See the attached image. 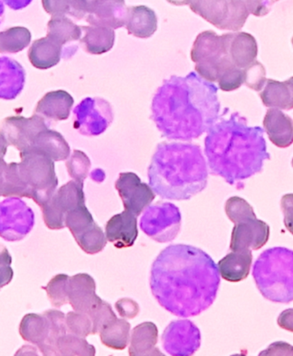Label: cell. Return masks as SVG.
Listing matches in <instances>:
<instances>
[{
  "instance_id": "obj_52",
  "label": "cell",
  "mask_w": 293,
  "mask_h": 356,
  "mask_svg": "<svg viewBox=\"0 0 293 356\" xmlns=\"http://www.w3.org/2000/svg\"><path fill=\"white\" fill-rule=\"evenodd\" d=\"M3 3L10 9L14 10H19L26 8L31 5L33 0H3Z\"/></svg>"
},
{
  "instance_id": "obj_4",
  "label": "cell",
  "mask_w": 293,
  "mask_h": 356,
  "mask_svg": "<svg viewBox=\"0 0 293 356\" xmlns=\"http://www.w3.org/2000/svg\"><path fill=\"white\" fill-rule=\"evenodd\" d=\"M149 186L163 200H189L206 188L208 168L200 146L161 143L148 170Z\"/></svg>"
},
{
  "instance_id": "obj_60",
  "label": "cell",
  "mask_w": 293,
  "mask_h": 356,
  "mask_svg": "<svg viewBox=\"0 0 293 356\" xmlns=\"http://www.w3.org/2000/svg\"><path fill=\"white\" fill-rule=\"evenodd\" d=\"M291 79L293 80V76H292V78H291Z\"/></svg>"
},
{
  "instance_id": "obj_33",
  "label": "cell",
  "mask_w": 293,
  "mask_h": 356,
  "mask_svg": "<svg viewBox=\"0 0 293 356\" xmlns=\"http://www.w3.org/2000/svg\"><path fill=\"white\" fill-rule=\"evenodd\" d=\"M95 348L82 337L67 333L57 343V355L94 356Z\"/></svg>"
},
{
  "instance_id": "obj_45",
  "label": "cell",
  "mask_w": 293,
  "mask_h": 356,
  "mask_svg": "<svg viewBox=\"0 0 293 356\" xmlns=\"http://www.w3.org/2000/svg\"><path fill=\"white\" fill-rule=\"evenodd\" d=\"M281 209L284 214V223L293 236V193L285 194L281 198Z\"/></svg>"
},
{
  "instance_id": "obj_3",
  "label": "cell",
  "mask_w": 293,
  "mask_h": 356,
  "mask_svg": "<svg viewBox=\"0 0 293 356\" xmlns=\"http://www.w3.org/2000/svg\"><path fill=\"white\" fill-rule=\"evenodd\" d=\"M205 155L211 172L231 185L258 172L269 159L263 130L249 127L239 113L216 121L208 130Z\"/></svg>"
},
{
  "instance_id": "obj_30",
  "label": "cell",
  "mask_w": 293,
  "mask_h": 356,
  "mask_svg": "<svg viewBox=\"0 0 293 356\" xmlns=\"http://www.w3.org/2000/svg\"><path fill=\"white\" fill-rule=\"evenodd\" d=\"M84 35L80 42L84 49L90 54H103L109 52L115 46V29L101 26H81Z\"/></svg>"
},
{
  "instance_id": "obj_59",
  "label": "cell",
  "mask_w": 293,
  "mask_h": 356,
  "mask_svg": "<svg viewBox=\"0 0 293 356\" xmlns=\"http://www.w3.org/2000/svg\"><path fill=\"white\" fill-rule=\"evenodd\" d=\"M292 167H293V159H292Z\"/></svg>"
},
{
  "instance_id": "obj_31",
  "label": "cell",
  "mask_w": 293,
  "mask_h": 356,
  "mask_svg": "<svg viewBox=\"0 0 293 356\" xmlns=\"http://www.w3.org/2000/svg\"><path fill=\"white\" fill-rule=\"evenodd\" d=\"M131 325L126 319L117 318L101 330L100 337L102 343L113 350H123L131 340Z\"/></svg>"
},
{
  "instance_id": "obj_39",
  "label": "cell",
  "mask_w": 293,
  "mask_h": 356,
  "mask_svg": "<svg viewBox=\"0 0 293 356\" xmlns=\"http://www.w3.org/2000/svg\"><path fill=\"white\" fill-rule=\"evenodd\" d=\"M65 321H67L68 333L74 334V335L84 337V339L92 334V321L87 314L79 313L76 311L69 312Z\"/></svg>"
},
{
  "instance_id": "obj_22",
  "label": "cell",
  "mask_w": 293,
  "mask_h": 356,
  "mask_svg": "<svg viewBox=\"0 0 293 356\" xmlns=\"http://www.w3.org/2000/svg\"><path fill=\"white\" fill-rule=\"evenodd\" d=\"M74 99L67 91H51L44 95L35 108L36 115L55 121L67 120L71 113Z\"/></svg>"
},
{
  "instance_id": "obj_29",
  "label": "cell",
  "mask_w": 293,
  "mask_h": 356,
  "mask_svg": "<svg viewBox=\"0 0 293 356\" xmlns=\"http://www.w3.org/2000/svg\"><path fill=\"white\" fill-rule=\"evenodd\" d=\"M262 104L267 108L281 110L293 108V80L279 82L267 79L265 90L260 93Z\"/></svg>"
},
{
  "instance_id": "obj_16",
  "label": "cell",
  "mask_w": 293,
  "mask_h": 356,
  "mask_svg": "<svg viewBox=\"0 0 293 356\" xmlns=\"http://www.w3.org/2000/svg\"><path fill=\"white\" fill-rule=\"evenodd\" d=\"M126 17L124 0H90L86 21L92 26L116 29L126 26Z\"/></svg>"
},
{
  "instance_id": "obj_6",
  "label": "cell",
  "mask_w": 293,
  "mask_h": 356,
  "mask_svg": "<svg viewBox=\"0 0 293 356\" xmlns=\"http://www.w3.org/2000/svg\"><path fill=\"white\" fill-rule=\"evenodd\" d=\"M19 333L26 342L36 345L42 355H57L58 340L67 333V328L58 315L29 314L22 319Z\"/></svg>"
},
{
  "instance_id": "obj_40",
  "label": "cell",
  "mask_w": 293,
  "mask_h": 356,
  "mask_svg": "<svg viewBox=\"0 0 293 356\" xmlns=\"http://www.w3.org/2000/svg\"><path fill=\"white\" fill-rule=\"evenodd\" d=\"M87 314L90 315L91 321H92L93 335L100 334L106 326H108L110 323L115 321L117 318L111 305L102 300Z\"/></svg>"
},
{
  "instance_id": "obj_48",
  "label": "cell",
  "mask_w": 293,
  "mask_h": 356,
  "mask_svg": "<svg viewBox=\"0 0 293 356\" xmlns=\"http://www.w3.org/2000/svg\"><path fill=\"white\" fill-rule=\"evenodd\" d=\"M280 0H253L251 14L256 17H263L270 12L271 6Z\"/></svg>"
},
{
  "instance_id": "obj_5",
  "label": "cell",
  "mask_w": 293,
  "mask_h": 356,
  "mask_svg": "<svg viewBox=\"0 0 293 356\" xmlns=\"http://www.w3.org/2000/svg\"><path fill=\"white\" fill-rule=\"evenodd\" d=\"M20 157L18 172L28 190V198L42 207L53 196L58 185L54 161L32 149L20 152Z\"/></svg>"
},
{
  "instance_id": "obj_23",
  "label": "cell",
  "mask_w": 293,
  "mask_h": 356,
  "mask_svg": "<svg viewBox=\"0 0 293 356\" xmlns=\"http://www.w3.org/2000/svg\"><path fill=\"white\" fill-rule=\"evenodd\" d=\"M65 49L61 44L50 36L35 40L28 50V60L34 67L47 70L60 63Z\"/></svg>"
},
{
  "instance_id": "obj_11",
  "label": "cell",
  "mask_w": 293,
  "mask_h": 356,
  "mask_svg": "<svg viewBox=\"0 0 293 356\" xmlns=\"http://www.w3.org/2000/svg\"><path fill=\"white\" fill-rule=\"evenodd\" d=\"M74 128L84 136H99L113 120L111 104L104 99L87 97L74 109Z\"/></svg>"
},
{
  "instance_id": "obj_37",
  "label": "cell",
  "mask_w": 293,
  "mask_h": 356,
  "mask_svg": "<svg viewBox=\"0 0 293 356\" xmlns=\"http://www.w3.org/2000/svg\"><path fill=\"white\" fill-rule=\"evenodd\" d=\"M69 277L65 274H58L52 278L49 284L42 287L49 296L51 304L54 307H61L69 303L68 284Z\"/></svg>"
},
{
  "instance_id": "obj_53",
  "label": "cell",
  "mask_w": 293,
  "mask_h": 356,
  "mask_svg": "<svg viewBox=\"0 0 293 356\" xmlns=\"http://www.w3.org/2000/svg\"><path fill=\"white\" fill-rule=\"evenodd\" d=\"M12 263V257L3 245H0V266H10Z\"/></svg>"
},
{
  "instance_id": "obj_28",
  "label": "cell",
  "mask_w": 293,
  "mask_h": 356,
  "mask_svg": "<svg viewBox=\"0 0 293 356\" xmlns=\"http://www.w3.org/2000/svg\"><path fill=\"white\" fill-rule=\"evenodd\" d=\"M252 251L232 252L218 263L219 275L227 282H239L250 274Z\"/></svg>"
},
{
  "instance_id": "obj_55",
  "label": "cell",
  "mask_w": 293,
  "mask_h": 356,
  "mask_svg": "<svg viewBox=\"0 0 293 356\" xmlns=\"http://www.w3.org/2000/svg\"><path fill=\"white\" fill-rule=\"evenodd\" d=\"M190 1H192V0H167V2H169L171 5L178 6H189Z\"/></svg>"
},
{
  "instance_id": "obj_54",
  "label": "cell",
  "mask_w": 293,
  "mask_h": 356,
  "mask_svg": "<svg viewBox=\"0 0 293 356\" xmlns=\"http://www.w3.org/2000/svg\"><path fill=\"white\" fill-rule=\"evenodd\" d=\"M91 178L97 182L103 181L105 179L104 172L101 170H95L92 174H91Z\"/></svg>"
},
{
  "instance_id": "obj_46",
  "label": "cell",
  "mask_w": 293,
  "mask_h": 356,
  "mask_svg": "<svg viewBox=\"0 0 293 356\" xmlns=\"http://www.w3.org/2000/svg\"><path fill=\"white\" fill-rule=\"evenodd\" d=\"M90 0H71L69 16L76 20L86 18L90 12Z\"/></svg>"
},
{
  "instance_id": "obj_38",
  "label": "cell",
  "mask_w": 293,
  "mask_h": 356,
  "mask_svg": "<svg viewBox=\"0 0 293 356\" xmlns=\"http://www.w3.org/2000/svg\"><path fill=\"white\" fill-rule=\"evenodd\" d=\"M91 161L86 154L81 150H74L72 155L67 161L69 175L76 181L83 183L89 175Z\"/></svg>"
},
{
  "instance_id": "obj_41",
  "label": "cell",
  "mask_w": 293,
  "mask_h": 356,
  "mask_svg": "<svg viewBox=\"0 0 293 356\" xmlns=\"http://www.w3.org/2000/svg\"><path fill=\"white\" fill-rule=\"evenodd\" d=\"M225 211L228 218L233 223L242 219L256 216L253 208L240 197H232L226 201Z\"/></svg>"
},
{
  "instance_id": "obj_47",
  "label": "cell",
  "mask_w": 293,
  "mask_h": 356,
  "mask_svg": "<svg viewBox=\"0 0 293 356\" xmlns=\"http://www.w3.org/2000/svg\"><path fill=\"white\" fill-rule=\"evenodd\" d=\"M260 355H293V346L284 342L274 343Z\"/></svg>"
},
{
  "instance_id": "obj_20",
  "label": "cell",
  "mask_w": 293,
  "mask_h": 356,
  "mask_svg": "<svg viewBox=\"0 0 293 356\" xmlns=\"http://www.w3.org/2000/svg\"><path fill=\"white\" fill-rule=\"evenodd\" d=\"M26 73L23 66L8 57L0 58V99L14 100L24 90Z\"/></svg>"
},
{
  "instance_id": "obj_58",
  "label": "cell",
  "mask_w": 293,
  "mask_h": 356,
  "mask_svg": "<svg viewBox=\"0 0 293 356\" xmlns=\"http://www.w3.org/2000/svg\"><path fill=\"white\" fill-rule=\"evenodd\" d=\"M292 46H293V38H292Z\"/></svg>"
},
{
  "instance_id": "obj_17",
  "label": "cell",
  "mask_w": 293,
  "mask_h": 356,
  "mask_svg": "<svg viewBox=\"0 0 293 356\" xmlns=\"http://www.w3.org/2000/svg\"><path fill=\"white\" fill-rule=\"evenodd\" d=\"M97 285L89 274L79 273L69 279L68 300L73 309L89 314L101 299L95 293Z\"/></svg>"
},
{
  "instance_id": "obj_18",
  "label": "cell",
  "mask_w": 293,
  "mask_h": 356,
  "mask_svg": "<svg viewBox=\"0 0 293 356\" xmlns=\"http://www.w3.org/2000/svg\"><path fill=\"white\" fill-rule=\"evenodd\" d=\"M137 236V216L126 210L113 216L106 225V236L117 248L133 247Z\"/></svg>"
},
{
  "instance_id": "obj_43",
  "label": "cell",
  "mask_w": 293,
  "mask_h": 356,
  "mask_svg": "<svg viewBox=\"0 0 293 356\" xmlns=\"http://www.w3.org/2000/svg\"><path fill=\"white\" fill-rule=\"evenodd\" d=\"M42 6L52 17H67L71 8V0H42Z\"/></svg>"
},
{
  "instance_id": "obj_56",
  "label": "cell",
  "mask_w": 293,
  "mask_h": 356,
  "mask_svg": "<svg viewBox=\"0 0 293 356\" xmlns=\"http://www.w3.org/2000/svg\"><path fill=\"white\" fill-rule=\"evenodd\" d=\"M3 17H5V5L2 0H0V25L2 24Z\"/></svg>"
},
{
  "instance_id": "obj_51",
  "label": "cell",
  "mask_w": 293,
  "mask_h": 356,
  "mask_svg": "<svg viewBox=\"0 0 293 356\" xmlns=\"http://www.w3.org/2000/svg\"><path fill=\"white\" fill-rule=\"evenodd\" d=\"M14 277L12 268L7 266H0V289L8 285Z\"/></svg>"
},
{
  "instance_id": "obj_42",
  "label": "cell",
  "mask_w": 293,
  "mask_h": 356,
  "mask_svg": "<svg viewBox=\"0 0 293 356\" xmlns=\"http://www.w3.org/2000/svg\"><path fill=\"white\" fill-rule=\"evenodd\" d=\"M267 82L265 66L256 60L244 70V84L255 91H262Z\"/></svg>"
},
{
  "instance_id": "obj_44",
  "label": "cell",
  "mask_w": 293,
  "mask_h": 356,
  "mask_svg": "<svg viewBox=\"0 0 293 356\" xmlns=\"http://www.w3.org/2000/svg\"><path fill=\"white\" fill-rule=\"evenodd\" d=\"M115 307L120 316L126 318H134L140 312L139 305L135 300L129 298L119 300L115 304Z\"/></svg>"
},
{
  "instance_id": "obj_24",
  "label": "cell",
  "mask_w": 293,
  "mask_h": 356,
  "mask_svg": "<svg viewBox=\"0 0 293 356\" xmlns=\"http://www.w3.org/2000/svg\"><path fill=\"white\" fill-rule=\"evenodd\" d=\"M28 149L45 154L54 161L67 160L71 154V148L63 136L49 128L40 131L35 136L31 147L26 150Z\"/></svg>"
},
{
  "instance_id": "obj_8",
  "label": "cell",
  "mask_w": 293,
  "mask_h": 356,
  "mask_svg": "<svg viewBox=\"0 0 293 356\" xmlns=\"http://www.w3.org/2000/svg\"><path fill=\"white\" fill-rule=\"evenodd\" d=\"M181 213L171 203L150 205L142 214L141 229L152 240L166 243L177 237L181 227Z\"/></svg>"
},
{
  "instance_id": "obj_27",
  "label": "cell",
  "mask_w": 293,
  "mask_h": 356,
  "mask_svg": "<svg viewBox=\"0 0 293 356\" xmlns=\"http://www.w3.org/2000/svg\"><path fill=\"white\" fill-rule=\"evenodd\" d=\"M47 35L64 47V58H69L75 54L76 51L67 46L82 38L83 29L67 17H52L47 24Z\"/></svg>"
},
{
  "instance_id": "obj_10",
  "label": "cell",
  "mask_w": 293,
  "mask_h": 356,
  "mask_svg": "<svg viewBox=\"0 0 293 356\" xmlns=\"http://www.w3.org/2000/svg\"><path fill=\"white\" fill-rule=\"evenodd\" d=\"M83 204H85L83 183L69 181L56 191L53 196L40 207L44 222L50 229H64L67 213Z\"/></svg>"
},
{
  "instance_id": "obj_12",
  "label": "cell",
  "mask_w": 293,
  "mask_h": 356,
  "mask_svg": "<svg viewBox=\"0 0 293 356\" xmlns=\"http://www.w3.org/2000/svg\"><path fill=\"white\" fill-rule=\"evenodd\" d=\"M47 128H49V123L36 113L31 118L12 116L3 120L0 124V136L9 145L16 147L19 152H23L31 147L35 136Z\"/></svg>"
},
{
  "instance_id": "obj_19",
  "label": "cell",
  "mask_w": 293,
  "mask_h": 356,
  "mask_svg": "<svg viewBox=\"0 0 293 356\" xmlns=\"http://www.w3.org/2000/svg\"><path fill=\"white\" fill-rule=\"evenodd\" d=\"M226 35L227 50L233 64L245 70L255 63L258 54V42L248 33H228Z\"/></svg>"
},
{
  "instance_id": "obj_14",
  "label": "cell",
  "mask_w": 293,
  "mask_h": 356,
  "mask_svg": "<svg viewBox=\"0 0 293 356\" xmlns=\"http://www.w3.org/2000/svg\"><path fill=\"white\" fill-rule=\"evenodd\" d=\"M115 187L123 201L124 210L140 216L156 198V194L149 185L142 183L134 172H121Z\"/></svg>"
},
{
  "instance_id": "obj_50",
  "label": "cell",
  "mask_w": 293,
  "mask_h": 356,
  "mask_svg": "<svg viewBox=\"0 0 293 356\" xmlns=\"http://www.w3.org/2000/svg\"><path fill=\"white\" fill-rule=\"evenodd\" d=\"M9 144L6 142V139L0 136V182H1L3 175L6 172L8 165L6 161L3 160V157L6 156L7 152V148H8Z\"/></svg>"
},
{
  "instance_id": "obj_7",
  "label": "cell",
  "mask_w": 293,
  "mask_h": 356,
  "mask_svg": "<svg viewBox=\"0 0 293 356\" xmlns=\"http://www.w3.org/2000/svg\"><path fill=\"white\" fill-rule=\"evenodd\" d=\"M190 8L208 23L222 31H239L251 13L235 0H192Z\"/></svg>"
},
{
  "instance_id": "obj_2",
  "label": "cell",
  "mask_w": 293,
  "mask_h": 356,
  "mask_svg": "<svg viewBox=\"0 0 293 356\" xmlns=\"http://www.w3.org/2000/svg\"><path fill=\"white\" fill-rule=\"evenodd\" d=\"M218 87L192 72L164 80L153 95L151 118L162 137L190 141L219 120Z\"/></svg>"
},
{
  "instance_id": "obj_15",
  "label": "cell",
  "mask_w": 293,
  "mask_h": 356,
  "mask_svg": "<svg viewBox=\"0 0 293 356\" xmlns=\"http://www.w3.org/2000/svg\"><path fill=\"white\" fill-rule=\"evenodd\" d=\"M234 225L230 244L232 252L258 250L269 241V226L256 216L242 219Z\"/></svg>"
},
{
  "instance_id": "obj_13",
  "label": "cell",
  "mask_w": 293,
  "mask_h": 356,
  "mask_svg": "<svg viewBox=\"0 0 293 356\" xmlns=\"http://www.w3.org/2000/svg\"><path fill=\"white\" fill-rule=\"evenodd\" d=\"M161 342L164 350L171 355H192L201 346L200 330L187 319L173 321L165 330Z\"/></svg>"
},
{
  "instance_id": "obj_36",
  "label": "cell",
  "mask_w": 293,
  "mask_h": 356,
  "mask_svg": "<svg viewBox=\"0 0 293 356\" xmlns=\"http://www.w3.org/2000/svg\"><path fill=\"white\" fill-rule=\"evenodd\" d=\"M75 240L79 247L87 254H97L101 252L108 241L103 230L98 226L97 222Z\"/></svg>"
},
{
  "instance_id": "obj_21",
  "label": "cell",
  "mask_w": 293,
  "mask_h": 356,
  "mask_svg": "<svg viewBox=\"0 0 293 356\" xmlns=\"http://www.w3.org/2000/svg\"><path fill=\"white\" fill-rule=\"evenodd\" d=\"M263 126L274 145L287 148L293 144V120L281 109L267 110Z\"/></svg>"
},
{
  "instance_id": "obj_26",
  "label": "cell",
  "mask_w": 293,
  "mask_h": 356,
  "mask_svg": "<svg viewBox=\"0 0 293 356\" xmlns=\"http://www.w3.org/2000/svg\"><path fill=\"white\" fill-rule=\"evenodd\" d=\"M158 329L152 322L142 323L131 333L129 354L131 356L163 355L156 347Z\"/></svg>"
},
{
  "instance_id": "obj_1",
  "label": "cell",
  "mask_w": 293,
  "mask_h": 356,
  "mask_svg": "<svg viewBox=\"0 0 293 356\" xmlns=\"http://www.w3.org/2000/svg\"><path fill=\"white\" fill-rule=\"evenodd\" d=\"M219 271L208 253L192 245H171L153 263L150 288L161 307L181 318L197 316L214 303Z\"/></svg>"
},
{
  "instance_id": "obj_32",
  "label": "cell",
  "mask_w": 293,
  "mask_h": 356,
  "mask_svg": "<svg viewBox=\"0 0 293 356\" xmlns=\"http://www.w3.org/2000/svg\"><path fill=\"white\" fill-rule=\"evenodd\" d=\"M31 33L27 28L13 27L0 32V54L21 52L31 42Z\"/></svg>"
},
{
  "instance_id": "obj_57",
  "label": "cell",
  "mask_w": 293,
  "mask_h": 356,
  "mask_svg": "<svg viewBox=\"0 0 293 356\" xmlns=\"http://www.w3.org/2000/svg\"><path fill=\"white\" fill-rule=\"evenodd\" d=\"M235 1L241 3H244V5L247 7L249 13H250V10L251 8V5H252V1H253V0H235Z\"/></svg>"
},
{
  "instance_id": "obj_49",
  "label": "cell",
  "mask_w": 293,
  "mask_h": 356,
  "mask_svg": "<svg viewBox=\"0 0 293 356\" xmlns=\"http://www.w3.org/2000/svg\"><path fill=\"white\" fill-rule=\"evenodd\" d=\"M277 323L281 329L293 332V308L282 312Z\"/></svg>"
},
{
  "instance_id": "obj_35",
  "label": "cell",
  "mask_w": 293,
  "mask_h": 356,
  "mask_svg": "<svg viewBox=\"0 0 293 356\" xmlns=\"http://www.w3.org/2000/svg\"><path fill=\"white\" fill-rule=\"evenodd\" d=\"M95 222L85 204H80L67 213L65 216V227L71 231L73 237L78 238L85 232Z\"/></svg>"
},
{
  "instance_id": "obj_9",
  "label": "cell",
  "mask_w": 293,
  "mask_h": 356,
  "mask_svg": "<svg viewBox=\"0 0 293 356\" xmlns=\"http://www.w3.org/2000/svg\"><path fill=\"white\" fill-rule=\"evenodd\" d=\"M35 225V214L21 197H9L0 202V237L19 241Z\"/></svg>"
},
{
  "instance_id": "obj_34",
  "label": "cell",
  "mask_w": 293,
  "mask_h": 356,
  "mask_svg": "<svg viewBox=\"0 0 293 356\" xmlns=\"http://www.w3.org/2000/svg\"><path fill=\"white\" fill-rule=\"evenodd\" d=\"M0 197H28L26 186L20 178L17 163H10L0 182Z\"/></svg>"
},
{
  "instance_id": "obj_25",
  "label": "cell",
  "mask_w": 293,
  "mask_h": 356,
  "mask_svg": "<svg viewBox=\"0 0 293 356\" xmlns=\"http://www.w3.org/2000/svg\"><path fill=\"white\" fill-rule=\"evenodd\" d=\"M126 27L135 38H151L158 27V19L155 12L145 6H131L127 8Z\"/></svg>"
}]
</instances>
